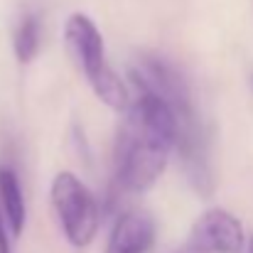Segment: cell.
<instances>
[{
    "label": "cell",
    "mask_w": 253,
    "mask_h": 253,
    "mask_svg": "<svg viewBox=\"0 0 253 253\" xmlns=\"http://www.w3.org/2000/svg\"><path fill=\"white\" fill-rule=\"evenodd\" d=\"M177 148V118L165 98L140 91L126 108L116 138V179L128 192H148L168 168Z\"/></svg>",
    "instance_id": "6da1fadb"
},
{
    "label": "cell",
    "mask_w": 253,
    "mask_h": 253,
    "mask_svg": "<svg viewBox=\"0 0 253 253\" xmlns=\"http://www.w3.org/2000/svg\"><path fill=\"white\" fill-rule=\"evenodd\" d=\"M189 244L204 253H244L246 234L241 221L226 209H207L189 231Z\"/></svg>",
    "instance_id": "5b68a950"
},
{
    "label": "cell",
    "mask_w": 253,
    "mask_h": 253,
    "mask_svg": "<svg viewBox=\"0 0 253 253\" xmlns=\"http://www.w3.org/2000/svg\"><path fill=\"white\" fill-rule=\"evenodd\" d=\"M49 199L67 241L74 249H88L101 226V207L93 192L74 172L62 169L52 179Z\"/></svg>",
    "instance_id": "277c9868"
},
{
    "label": "cell",
    "mask_w": 253,
    "mask_h": 253,
    "mask_svg": "<svg viewBox=\"0 0 253 253\" xmlns=\"http://www.w3.org/2000/svg\"><path fill=\"white\" fill-rule=\"evenodd\" d=\"M64 44L91 91L113 111L128 108V91L106 57V42L96 22L84 12H72L64 22Z\"/></svg>",
    "instance_id": "3957f363"
},
{
    "label": "cell",
    "mask_w": 253,
    "mask_h": 253,
    "mask_svg": "<svg viewBox=\"0 0 253 253\" xmlns=\"http://www.w3.org/2000/svg\"><path fill=\"white\" fill-rule=\"evenodd\" d=\"M244 253H253V236L249 239V244H246V251H244Z\"/></svg>",
    "instance_id": "8fae6325"
},
{
    "label": "cell",
    "mask_w": 253,
    "mask_h": 253,
    "mask_svg": "<svg viewBox=\"0 0 253 253\" xmlns=\"http://www.w3.org/2000/svg\"><path fill=\"white\" fill-rule=\"evenodd\" d=\"M174 253H204V251H202V249H197V246H192V244L187 241V244H184L182 249H177Z\"/></svg>",
    "instance_id": "30bf717a"
},
{
    "label": "cell",
    "mask_w": 253,
    "mask_h": 253,
    "mask_svg": "<svg viewBox=\"0 0 253 253\" xmlns=\"http://www.w3.org/2000/svg\"><path fill=\"white\" fill-rule=\"evenodd\" d=\"M0 204H2V214H5L10 231L15 236H20L25 231V224H27V209H25L20 179H17L15 169L7 168V165L0 168Z\"/></svg>",
    "instance_id": "52a82bcc"
},
{
    "label": "cell",
    "mask_w": 253,
    "mask_h": 253,
    "mask_svg": "<svg viewBox=\"0 0 253 253\" xmlns=\"http://www.w3.org/2000/svg\"><path fill=\"white\" fill-rule=\"evenodd\" d=\"M130 77L140 91H150L172 106L174 118H177V148L184 163V172L197 192L209 194L211 169H209V155H207V138H204L202 123L197 121V111H194L189 88L182 74L165 64L163 59L140 57L130 67Z\"/></svg>",
    "instance_id": "7a4b0ae2"
},
{
    "label": "cell",
    "mask_w": 253,
    "mask_h": 253,
    "mask_svg": "<svg viewBox=\"0 0 253 253\" xmlns=\"http://www.w3.org/2000/svg\"><path fill=\"white\" fill-rule=\"evenodd\" d=\"M12 49L20 64H30L40 52V20L35 15H25L22 22L15 30Z\"/></svg>",
    "instance_id": "ba28073f"
},
{
    "label": "cell",
    "mask_w": 253,
    "mask_h": 253,
    "mask_svg": "<svg viewBox=\"0 0 253 253\" xmlns=\"http://www.w3.org/2000/svg\"><path fill=\"white\" fill-rule=\"evenodd\" d=\"M155 244V224L143 211H126L111 229L106 253H150Z\"/></svg>",
    "instance_id": "8992f818"
},
{
    "label": "cell",
    "mask_w": 253,
    "mask_h": 253,
    "mask_svg": "<svg viewBox=\"0 0 253 253\" xmlns=\"http://www.w3.org/2000/svg\"><path fill=\"white\" fill-rule=\"evenodd\" d=\"M0 253H12V251H10L7 234H5V226H2V219H0Z\"/></svg>",
    "instance_id": "9c48e42d"
}]
</instances>
